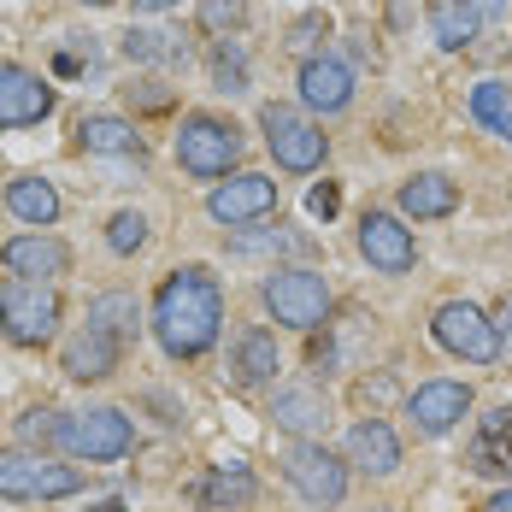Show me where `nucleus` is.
I'll return each mask as SVG.
<instances>
[{"label":"nucleus","instance_id":"1","mask_svg":"<svg viewBox=\"0 0 512 512\" xmlns=\"http://www.w3.org/2000/svg\"><path fill=\"white\" fill-rule=\"evenodd\" d=\"M224 324V289L206 265H183L154 295V336L171 359H201Z\"/></svg>","mask_w":512,"mask_h":512},{"label":"nucleus","instance_id":"2","mask_svg":"<svg viewBox=\"0 0 512 512\" xmlns=\"http://www.w3.org/2000/svg\"><path fill=\"white\" fill-rule=\"evenodd\" d=\"M59 312H65V301H59L53 283H30V277H6V283H0V330H6V342H18V348L53 342Z\"/></svg>","mask_w":512,"mask_h":512},{"label":"nucleus","instance_id":"3","mask_svg":"<svg viewBox=\"0 0 512 512\" xmlns=\"http://www.w3.org/2000/svg\"><path fill=\"white\" fill-rule=\"evenodd\" d=\"M242 159V130L218 112H189L177 130V165L189 177H230V165Z\"/></svg>","mask_w":512,"mask_h":512},{"label":"nucleus","instance_id":"4","mask_svg":"<svg viewBox=\"0 0 512 512\" xmlns=\"http://www.w3.org/2000/svg\"><path fill=\"white\" fill-rule=\"evenodd\" d=\"M71 460H124L136 448V430L118 407H95V412H65L59 418V442Z\"/></svg>","mask_w":512,"mask_h":512},{"label":"nucleus","instance_id":"5","mask_svg":"<svg viewBox=\"0 0 512 512\" xmlns=\"http://www.w3.org/2000/svg\"><path fill=\"white\" fill-rule=\"evenodd\" d=\"M265 307L289 330H318L324 312H330V283L318 271H307V265H277L265 277Z\"/></svg>","mask_w":512,"mask_h":512},{"label":"nucleus","instance_id":"6","mask_svg":"<svg viewBox=\"0 0 512 512\" xmlns=\"http://www.w3.org/2000/svg\"><path fill=\"white\" fill-rule=\"evenodd\" d=\"M77 489L83 477L71 465L48 460V454H24V448H0V501H59Z\"/></svg>","mask_w":512,"mask_h":512},{"label":"nucleus","instance_id":"7","mask_svg":"<svg viewBox=\"0 0 512 512\" xmlns=\"http://www.w3.org/2000/svg\"><path fill=\"white\" fill-rule=\"evenodd\" d=\"M259 130H265V148H271V159L283 171H318L324 165V130L312 124L307 112L271 101V106H259Z\"/></svg>","mask_w":512,"mask_h":512},{"label":"nucleus","instance_id":"8","mask_svg":"<svg viewBox=\"0 0 512 512\" xmlns=\"http://www.w3.org/2000/svg\"><path fill=\"white\" fill-rule=\"evenodd\" d=\"M436 342L448 348L454 359H471V365H489V359L501 354V336H495V318L483 307H471V301H448V307L436 312Z\"/></svg>","mask_w":512,"mask_h":512},{"label":"nucleus","instance_id":"9","mask_svg":"<svg viewBox=\"0 0 512 512\" xmlns=\"http://www.w3.org/2000/svg\"><path fill=\"white\" fill-rule=\"evenodd\" d=\"M283 471H289V483L307 495L312 507H342V495H348V460H336L318 442H295Z\"/></svg>","mask_w":512,"mask_h":512},{"label":"nucleus","instance_id":"10","mask_svg":"<svg viewBox=\"0 0 512 512\" xmlns=\"http://www.w3.org/2000/svg\"><path fill=\"white\" fill-rule=\"evenodd\" d=\"M465 412H471V389H465V383H448V377L418 383L407 395V418H412L418 436H448Z\"/></svg>","mask_w":512,"mask_h":512},{"label":"nucleus","instance_id":"11","mask_svg":"<svg viewBox=\"0 0 512 512\" xmlns=\"http://www.w3.org/2000/svg\"><path fill=\"white\" fill-rule=\"evenodd\" d=\"M359 254L371 259L383 277H401V271H412L418 248H412V230L395 212H365V224H359Z\"/></svg>","mask_w":512,"mask_h":512},{"label":"nucleus","instance_id":"12","mask_svg":"<svg viewBox=\"0 0 512 512\" xmlns=\"http://www.w3.org/2000/svg\"><path fill=\"white\" fill-rule=\"evenodd\" d=\"M53 112V89L24 71V65H0V130H24V124H42Z\"/></svg>","mask_w":512,"mask_h":512},{"label":"nucleus","instance_id":"13","mask_svg":"<svg viewBox=\"0 0 512 512\" xmlns=\"http://www.w3.org/2000/svg\"><path fill=\"white\" fill-rule=\"evenodd\" d=\"M206 212H212L218 224H248V218H265V212H277V183H271V177H259V171H236L230 183H218V189H212Z\"/></svg>","mask_w":512,"mask_h":512},{"label":"nucleus","instance_id":"14","mask_svg":"<svg viewBox=\"0 0 512 512\" xmlns=\"http://www.w3.org/2000/svg\"><path fill=\"white\" fill-rule=\"evenodd\" d=\"M301 101H307L312 112H342V106L354 101V71H348V59H336V53L301 59Z\"/></svg>","mask_w":512,"mask_h":512},{"label":"nucleus","instance_id":"15","mask_svg":"<svg viewBox=\"0 0 512 512\" xmlns=\"http://www.w3.org/2000/svg\"><path fill=\"white\" fill-rule=\"evenodd\" d=\"M465 465L477 477H512V407H489L477 418V436L465 448Z\"/></svg>","mask_w":512,"mask_h":512},{"label":"nucleus","instance_id":"16","mask_svg":"<svg viewBox=\"0 0 512 512\" xmlns=\"http://www.w3.org/2000/svg\"><path fill=\"white\" fill-rule=\"evenodd\" d=\"M118 354H124V342L101 330V324H89V330H77L71 342H65V377H77V383H101L118 371Z\"/></svg>","mask_w":512,"mask_h":512},{"label":"nucleus","instance_id":"17","mask_svg":"<svg viewBox=\"0 0 512 512\" xmlns=\"http://www.w3.org/2000/svg\"><path fill=\"white\" fill-rule=\"evenodd\" d=\"M6 271H18V277H30V283H48V277H65V265H71V248L59 242V236H12L6 248Z\"/></svg>","mask_w":512,"mask_h":512},{"label":"nucleus","instance_id":"18","mask_svg":"<svg viewBox=\"0 0 512 512\" xmlns=\"http://www.w3.org/2000/svg\"><path fill=\"white\" fill-rule=\"evenodd\" d=\"M348 465L365 471V477H389V471L401 465V442H395V430H389L383 418H359L354 430H348Z\"/></svg>","mask_w":512,"mask_h":512},{"label":"nucleus","instance_id":"19","mask_svg":"<svg viewBox=\"0 0 512 512\" xmlns=\"http://www.w3.org/2000/svg\"><path fill=\"white\" fill-rule=\"evenodd\" d=\"M195 501L201 507H218V512H230V507H248L254 501V471L242 460H224V465H212L201 483H195Z\"/></svg>","mask_w":512,"mask_h":512},{"label":"nucleus","instance_id":"20","mask_svg":"<svg viewBox=\"0 0 512 512\" xmlns=\"http://www.w3.org/2000/svg\"><path fill=\"white\" fill-rule=\"evenodd\" d=\"M454 206H460V189L442 171H418V177L401 183V212L407 218H448Z\"/></svg>","mask_w":512,"mask_h":512},{"label":"nucleus","instance_id":"21","mask_svg":"<svg viewBox=\"0 0 512 512\" xmlns=\"http://www.w3.org/2000/svg\"><path fill=\"white\" fill-rule=\"evenodd\" d=\"M477 30H483V18H477L471 0H430V36L442 48H471Z\"/></svg>","mask_w":512,"mask_h":512},{"label":"nucleus","instance_id":"22","mask_svg":"<svg viewBox=\"0 0 512 512\" xmlns=\"http://www.w3.org/2000/svg\"><path fill=\"white\" fill-rule=\"evenodd\" d=\"M77 142H83L89 154L142 159V136H136V124H124V118H83V124H77Z\"/></svg>","mask_w":512,"mask_h":512},{"label":"nucleus","instance_id":"23","mask_svg":"<svg viewBox=\"0 0 512 512\" xmlns=\"http://www.w3.org/2000/svg\"><path fill=\"white\" fill-rule=\"evenodd\" d=\"M271 377H277V336L254 324V330L236 336V383L254 389V383H271Z\"/></svg>","mask_w":512,"mask_h":512},{"label":"nucleus","instance_id":"24","mask_svg":"<svg viewBox=\"0 0 512 512\" xmlns=\"http://www.w3.org/2000/svg\"><path fill=\"white\" fill-rule=\"evenodd\" d=\"M271 418H277L283 430H295V436H312V430L330 424V407H324V395H312V389H277Z\"/></svg>","mask_w":512,"mask_h":512},{"label":"nucleus","instance_id":"25","mask_svg":"<svg viewBox=\"0 0 512 512\" xmlns=\"http://www.w3.org/2000/svg\"><path fill=\"white\" fill-rule=\"evenodd\" d=\"M6 206L24 218V224H53L59 218V195H53V183H42V177H18L12 189H6Z\"/></svg>","mask_w":512,"mask_h":512},{"label":"nucleus","instance_id":"26","mask_svg":"<svg viewBox=\"0 0 512 512\" xmlns=\"http://www.w3.org/2000/svg\"><path fill=\"white\" fill-rule=\"evenodd\" d=\"M471 118H477L483 130H495L501 142H512V89L495 83V77L477 83V89H471Z\"/></svg>","mask_w":512,"mask_h":512},{"label":"nucleus","instance_id":"27","mask_svg":"<svg viewBox=\"0 0 512 512\" xmlns=\"http://www.w3.org/2000/svg\"><path fill=\"white\" fill-rule=\"evenodd\" d=\"M124 53L136 59V65H183L189 48L177 42V36H165V30H130L124 36Z\"/></svg>","mask_w":512,"mask_h":512},{"label":"nucleus","instance_id":"28","mask_svg":"<svg viewBox=\"0 0 512 512\" xmlns=\"http://www.w3.org/2000/svg\"><path fill=\"white\" fill-rule=\"evenodd\" d=\"M89 324H101V330H112L118 342H130L136 336V295H95L89 301Z\"/></svg>","mask_w":512,"mask_h":512},{"label":"nucleus","instance_id":"29","mask_svg":"<svg viewBox=\"0 0 512 512\" xmlns=\"http://www.w3.org/2000/svg\"><path fill=\"white\" fill-rule=\"evenodd\" d=\"M212 83H218L224 95H242V89H248V48H242V42H218V48H212Z\"/></svg>","mask_w":512,"mask_h":512},{"label":"nucleus","instance_id":"30","mask_svg":"<svg viewBox=\"0 0 512 512\" xmlns=\"http://www.w3.org/2000/svg\"><path fill=\"white\" fill-rule=\"evenodd\" d=\"M201 30L206 36H230V30H242V18H248V0H201Z\"/></svg>","mask_w":512,"mask_h":512},{"label":"nucleus","instance_id":"31","mask_svg":"<svg viewBox=\"0 0 512 512\" xmlns=\"http://www.w3.org/2000/svg\"><path fill=\"white\" fill-rule=\"evenodd\" d=\"M148 242V218L142 212H112V224H106V248L112 254H136Z\"/></svg>","mask_w":512,"mask_h":512},{"label":"nucleus","instance_id":"32","mask_svg":"<svg viewBox=\"0 0 512 512\" xmlns=\"http://www.w3.org/2000/svg\"><path fill=\"white\" fill-rule=\"evenodd\" d=\"M59 418H65V412L30 407L24 418H18V436H24V442H42V448H48V442H59Z\"/></svg>","mask_w":512,"mask_h":512},{"label":"nucleus","instance_id":"33","mask_svg":"<svg viewBox=\"0 0 512 512\" xmlns=\"http://www.w3.org/2000/svg\"><path fill=\"white\" fill-rule=\"evenodd\" d=\"M265 248H277V254H295V248H301V236H289V230L277 224L271 236H242V242H236V254H265Z\"/></svg>","mask_w":512,"mask_h":512},{"label":"nucleus","instance_id":"34","mask_svg":"<svg viewBox=\"0 0 512 512\" xmlns=\"http://www.w3.org/2000/svg\"><path fill=\"white\" fill-rule=\"evenodd\" d=\"M318 36H330V18H324V12H307V18H295V30H289V48H312Z\"/></svg>","mask_w":512,"mask_h":512},{"label":"nucleus","instance_id":"35","mask_svg":"<svg viewBox=\"0 0 512 512\" xmlns=\"http://www.w3.org/2000/svg\"><path fill=\"white\" fill-rule=\"evenodd\" d=\"M307 212L312 218H336V212H342V189H336V183H318L307 195Z\"/></svg>","mask_w":512,"mask_h":512},{"label":"nucleus","instance_id":"36","mask_svg":"<svg viewBox=\"0 0 512 512\" xmlns=\"http://www.w3.org/2000/svg\"><path fill=\"white\" fill-rule=\"evenodd\" d=\"M495 336H501V354L512 359V295L501 301V312H495Z\"/></svg>","mask_w":512,"mask_h":512},{"label":"nucleus","instance_id":"37","mask_svg":"<svg viewBox=\"0 0 512 512\" xmlns=\"http://www.w3.org/2000/svg\"><path fill=\"white\" fill-rule=\"evenodd\" d=\"M130 101H142V106H148V112H165V106H171V95H165L159 83H142V95L130 89Z\"/></svg>","mask_w":512,"mask_h":512},{"label":"nucleus","instance_id":"38","mask_svg":"<svg viewBox=\"0 0 512 512\" xmlns=\"http://www.w3.org/2000/svg\"><path fill=\"white\" fill-rule=\"evenodd\" d=\"M471 6H477V18H501L507 12V0H471Z\"/></svg>","mask_w":512,"mask_h":512},{"label":"nucleus","instance_id":"39","mask_svg":"<svg viewBox=\"0 0 512 512\" xmlns=\"http://www.w3.org/2000/svg\"><path fill=\"white\" fill-rule=\"evenodd\" d=\"M483 512H512V489H501V495H489V507Z\"/></svg>","mask_w":512,"mask_h":512},{"label":"nucleus","instance_id":"40","mask_svg":"<svg viewBox=\"0 0 512 512\" xmlns=\"http://www.w3.org/2000/svg\"><path fill=\"white\" fill-rule=\"evenodd\" d=\"M177 0H136V12H171Z\"/></svg>","mask_w":512,"mask_h":512},{"label":"nucleus","instance_id":"41","mask_svg":"<svg viewBox=\"0 0 512 512\" xmlns=\"http://www.w3.org/2000/svg\"><path fill=\"white\" fill-rule=\"evenodd\" d=\"M89 512H124V501H95Z\"/></svg>","mask_w":512,"mask_h":512},{"label":"nucleus","instance_id":"42","mask_svg":"<svg viewBox=\"0 0 512 512\" xmlns=\"http://www.w3.org/2000/svg\"><path fill=\"white\" fill-rule=\"evenodd\" d=\"M83 6H112V0H83Z\"/></svg>","mask_w":512,"mask_h":512}]
</instances>
